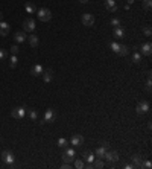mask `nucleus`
Wrapping results in <instances>:
<instances>
[{
    "instance_id": "1",
    "label": "nucleus",
    "mask_w": 152,
    "mask_h": 169,
    "mask_svg": "<svg viewBox=\"0 0 152 169\" xmlns=\"http://www.w3.org/2000/svg\"><path fill=\"white\" fill-rule=\"evenodd\" d=\"M110 47L113 49V52H116V53H117V55H120V57H126V55L129 53V49H128V46H125V44L111 43V44H110Z\"/></svg>"
},
{
    "instance_id": "2",
    "label": "nucleus",
    "mask_w": 152,
    "mask_h": 169,
    "mask_svg": "<svg viewBox=\"0 0 152 169\" xmlns=\"http://www.w3.org/2000/svg\"><path fill=\"white\" fill-rule=\"evenodd\" d=\"M2 158H3V161H5L6 164H9V166H12V164L15 163V155H14L12 151L5 149V151L2 152Z\"/></svg>"
},
{
    "instance_id": "3",
    "label": "nucleus",
    "mask_w": 152,
    "mask_h": 169,
    "mask_svg": "<svg viewBox=\"0 0 152 169\" xmlns=\"http://www.w3.org/2000/svg\"><path fill=\"white\" fill-rule=\"evenodd\" d=\"M37 16H38V19H40L41 22H50V19H52V12H50V9H47V8L38 9V11H37Z\"/></svg>"
},
{
    "instance_id": "4",
    "label": "nucleus",
    "mask_w": 152,
    "mask_h": 169,
    "mask_svg": "<svg viewBox=\"0 0 152 169\" xmlns=\"http://www.w3.org/2000/svg\"><path fill=\"white\" fill-rule=\"evenodd\" d=\"M11 116L14 119H23L26 116V108L25 107H15L12 111H11Z\"/></svg>"
},
{
    "instance_id": "5",
    "label": "nucleus",
    "mask_w": 152,
    "mask_h": 169,
    "mask_svg": "<svg viewBox=\"0 0 152 169\" xmlns=\"http://www.w3.org/2000/svg\"><path fill=\"white\" fill-rule=\"evenodd\" d=\"M56 119V114H55V111L52 110V108H47L46 111H44V119H43V122L41 123H52L53 120Z\"/></svg>"
},
{
    "instance_id": "6",
    "label": "nucleus",
    "mask_w": 152,
    "mask_h": 169,
    "mask_svg": "<svg viewBox=\"0 0 152 169\" xmlns=\"http://www.w3.org/2000/svg\"><path fill=\"white\" fill-rule=\"evenodd\" d=\"M75 149H72V148H67L66 151H64V154H62V160H64V163H72L73 160H75Z\"/></svg>"
},
{
    "instance_id": "7",
    "label": "nucleus",
    "mask_w": 152,
    "mask_h": 169,
    "mask_svg": "<svg viewBox=\"0 0 152 169\" xmlns=\"http://www.w3.org/2000/svg\"><path fill=\"white\" fill-rule=\"evenodd\" d=\"M135 111L138 114H143V113H147L149 111V102L147 101H140L135 107Z\"/></svg>"
},
{
    "instance_id": "8",
    "label": "nucleus",
    "mask_w": 152,
    "mask_h": 169,
    "mask_svg": "<svg viewBox=\"0 0 152 169\" xmlns=\"http://www.w3.org/2000/svg\"><path fill=\"white\" fill-rule=\"evenodd\" d=\"M35 22H34V19H26L25 22H23V29L26 31V32H34L35 31Z\"/></svg>"
},
{
    "instance_id": "9",
    "label": "nucleus",
    "mask_w": 152,
    "mask_h": 169,
    "mask_svg": "<svg viewBox=\"0 0 152 169\" xmlns=\"http://www.w3.org/2000/svg\"><path fill=\"white\" fill-rule=\"evenodd\" d=\"M81 20H82V25L84 26H94V17L91 16V14H82V17H81Z\"/></svg>"
},
{
    "instance_id": "10",
    "label": "nucleus",
    "mask_w": 152,
    "mask_h": 169,
    "mask_svg": "<svg viewBox=\"0 0 152 169\" xmlns=\"http://www.w3.org/2000/svg\"><path fill=\"white\" fill-rule=\"evenodd\" d=\"M106 149H108V143H102V146H99V148L94 151V155H96L97 158H102V160H103V155H105Z\"/></svg>"
},
{
    "instance_id": "11",
    "label": "nucleus",
    "mask_w": 152,
    "mask_h": 169,
    "mask_svg": "<svg viewBox=\"0 0 152 169\" xmlns=\"http://www.w3.org/2000/svg\"><path fill=\"white\" fill-rule=\"evenodd\" d=\"M103 158L106 160V161H110V163H113V161H117L119 160V152H116V151H111V152H105V155H103Z\"/></svg>"
},
{
    "instance_id": "12",
    "label": "nucleus",
    "mask_w": 152,
    "mask_h": 169,
    "mask_svg": "<svg viewBox=\"0 0 152 169\" xmlns=\"http://www.w3.org/2000/svg\"><path fill=\"white\" fill-rule=\"evenodd\" d=\"M70 143H72V146H81V145L84 143L82 134H75V136L70 139Z\"/></svg>"
},
{
    "instance_id": "13",
    "label": "nucleus",
    "mask_w": 152,
    "mask_h": 169,
    "mask_svg": "<svg viewBox=\"0 0 152 169\" xmlns=\"http://www.w3.org/2000/svg\"><path fill=\"white\" fill-rule=\"evenodd\" d=\"M140 50H141V55L150 57V53H152V44H150V43H144V44H141Z\"/></svg>"
},
{
    "instance_id": "14",
    "label": "nucleus",
    "mask_w": 152,
    "mask_h": 169,
    "mask_svg": "<svg viewBox=\"0 0 152 169\" xmlns=\"http://www.w3.org/2000/svg\"><path fill=\"white\" fill-rule=\"evenodd\" d=\"M43 72H44V69H43L41 64H34L32 69H31V75L32 76H40V75H43Z\"/></svg>"
},
{
    "instance_id": "15",
    "label": "nucleus",
    "mask_w": 152,
    "mask_h": 169,
    "mask_svg": "<svg viewBox=\"0 0 152 169\" xmlns=\"http://www.w3.org/2000/svg\"><path fill=\"white\" fill-rule=\"evenodd\" d=\"M9 31H11V26L5 22H0V35L2 37H6L9 35Z\"/></svg>"
},
{
    "instance_id": "16",
    "label": "nucleus",
    "mask_w": 152,
    "mask_h": 169,
    "mask_svg": "<svg viewBox=\"0 0 152 169\" xmlns=\"http://www.w3.org/2000/svg\"><path fill=\"white\" fill-rule=\"evenodd\" d=\"M131 161H132L134 167H141V166H143V158H141V155H138V154L132 155V157H131Z\"/></svg>"
},
{
    "instance_id": "17",
    "label": "nucleus",
    "mask_w": 152,
    "mask_h": 169,
    "mask_svg": "<svg viewBox=\"0 0 152 169\" xmlns=\"http://www.w3.org/2000/svg\"><path fill=\"white\" fill-rule=\"evenodd\" d=\"M105 8H106L110 12H116V11H117L116 0H105Z\"/></svg>"
},
{
    "instance_id": "18",
    "label": "nucleus",
    "mask_w": 152,
    "mask_h": 169,
    "mask_svg": "<svg viewBox=\"0 0 152 169\" xmlns=\"http://www.w3.org/2000/svg\"><path fill=\"white\" fill-rule=\"evenodd\" d=\"M52 78H53V70H52V69H46V70L43 72V79H44V82L49 84V82L52 81Z\"/></svg>"
},
{
    "instance_id": "19",
    "label": "nucleus",
    "mask_w": 152,
    "mask_h": 169,
    "mask_svg": "<svg viewBox=\"0 0 152 169\" xmlns=\"http://www.w3.org/2000/svg\"><path fill=\"white\" fill-rule=\"evenodd\" d=\"M25 11L28 12V14H37V6L32 3V2H26V5H25Z\"/></svg>"
},
{
    "instance_id": "20",
    "label": "nucleus",
    "mask_w": 152,
    "mask_h": 169,
    "mask_svg": "<svg viewBox=\"0 0 152 169\" xmlns=\"http://www.w3.org/2000/svg\"><path fill=\"white\" fill-rule=\"evenodd\" d=\"M14 40L17 41V43H23V41H26L28 40V35L25 34V32H15V35H14Z\"/></svg>"
},
{
    "instance_id": "21",
    "label": "nucleus",
    "mask_w": 152,
    "mask_h": 169,
    "mask_svg": "<svg viewBox=\"0 0 152 169\" xmlns=\"http://www.w3.org/2000/svg\"><path fill=\"white\" fill-rule=\"evenodd\" d=\"M28 41H29V44H31V47H34V49H35V47L38 46V43H40V40H38V37H37V35H34V34L28 37Z\"/></svg>"
},
{
    "instance_id": "22",
    "label": "nucleus",
    "mask_w": 152,
    "mask_h": 169,
    "mask_svg": "<svg viewBox=\"0 0 152 169\" xmlns=\"http://www.w3.org/2000/svg\"><path fill=\"white\" fill-rule=\"evenodd\" d=\"M82 158H85L88 163H93V161H94V152H91V151H84V152H82Z\"/></svg>"
},
{
    "instance_id": "23",
    "label": "nucleus",
    "mask_w": 152,
    "mask_h": 169,
    "mask_svg": "<svg viewBox=\"0 0 152 169\" xmlns=\"http://www.w3.org/2000/svg\"><path fill=\"white\" fill-rule=\"evenodd\" d=\"M113 35H114L116 38H123V37H125V32H123V29H122L120 26H117V28H114Z\"/></svg>"
},
{
    "instance_id": "24",
    "label": "nucleus",
    "mask_w": 152,
    "mask_h": 169,
    "mask_svg": "<svg viewBox=\"0 0 152 169\" xmlns=\"http://www.w3.org/2000/svg\"><path fill=\"white\" fill-rule=\"evenodd\" d=\"M131 61H132L134 64H140V63H141V53H134V55L131 57Z\"/></svg>"
},
{
    "instance_id": "25",
    "label": "nucleus",
    "mask_w": 152,
    "mask_h": 169,
    "mask_svg": "<svg viewBox=\"0 0 152 169\" xmlns=\"http://www.w3.org/2000/svg\"><path fill=\"white\" fill-rule=\"evenodd\" d=\"M141 6H143L146 11H150V8H152V0H143Z\"/></svg>"
},
{
    "instance_id": "26",
    "label": "nucleus",
    "mask_w": 152,
    "mask_h": 169,
    "mask_svg": "<svg viewBox=\"0 0 152 169\" xmlns=\"http://www.w3.org/2000/svg\"><path fill=\"white\" fill-rule=\"evenodd\" d=\"M58 146H59V148H67V146H69V140L64 139V137L58 139Z\"/></svg>"
},
{
    "instance_id": "27",
    "label": "nucleus",
    "mask_w": 152,
    "mask_h": 169,
    "mask_svg": "<svg viewBox=\"0 0 152 169\" xmlns=\"http://www.w3.org/2000/svg\"><path fill=\"white\" fill-rule=\"evenodd\" d=\"M28 111V114H29V117L32 119V120H37V117H38V113L34 110V108H31V110H26Z\"/></svg>"
},
{
    "instance_id": "28",
    "label": "nucleus",
    "mask_w": 152,
    "mask_h": 169,
    "mask_svg": "<svg viewBox=\"0 0 152 169\" xmlns=\"http://www.w3.org/2000/svg\"><path fill=\"white\" fill-rule=\"evenodd\" d=\"M105 164H103V161H102V158H94V161H93V167H97V169H100V167H103Z\"/></svg>"
},
{
    "instance_id": "29",
    "label": "nucleus",
    "mask_w": 152,
    "mask_h": 169,
    "mask_svg": "<svg viewBox=\"0 0 152 169\" xmlns=\"http://www.w3.org/2000/svg\"><path fill=\"white\" fill-rule=\"evenodd\" d=\"M17 61H19V58H17V55H12L11 58H9V66L14 69L15 66H17Z\"/></svg>"
},
{
    "instance_id": "30",
    "label": "nucleus",
    "mask_w": 152,
    "mask_h": 169,
    "mask_svg": "<svg viewBox=\"0 0 152 169\" xmlns=\"http://www.w3.org/2000/svg\"><path fill=\"white\" fill-rule=\"evenodd\" d=\"M9 52H11L12 55H17V53L20 52V47H19L17 44H14V46H11V47H9Z\"/></svg>"
},
{
    "instance_id": "31",
    "label": "nucleus",
    "mask_w": 152,
    "mask_h": 169,
    "mask_svg": "<svg viewBox=\"0 0 152 169\" xmlns=\"http://www.w3.org/2000/svg\"><path fill=\"white\" fill-rule=\"evenodd\" d=\"M75 167H78V169H82V167H85V163H84V160H76V161H75Z\"/></svg>"
},
{
    "instance_id": "32",
    "label": "nucleus",
    "mask_w": 152,
    "mask_h": 169,
    "mask_svg": "<svg viewBox=\"0 0 152 169\" xmlns=\"http://www.w3.org/2000/svg\"><path fill=\"white\" fill-rule=\"evenodd\" d=\"M114 28H117V26H120V20L119 19H111V22H110Z\"/></svg>"
},
{
    "instance_id": "33",
    "label": "nucleus",
    "mask_w": 152,
    "mask_h": 169,
    "mask_svg": "<svg viewBox=\"0 0 152 169\" xmlns=\"http://www.w3.org/2000/svg\"><path fill=\"white\" fill-rule=\"evenodd\" d=\"M143 34H144L146 37H150V35H152V29L147 26V28H144V29H143Z\"/></svg>"
},
{
    "instance_id": "34",
    "label": "nucleus",
    "mask_w": 152,
    "mask_h": 169,
    "mask_svg": "<svg viewBox=\"0 0 152 169\" xmlns=\"http://www.w3.org/2000/svg\"><path fill=\"white\" fill-rule=\"evenodd\" d=\"M6 57H8L6 50H5V49H0V61H2V60H5Z\"/></svg>"
},
{
    "instance_id": "35",
    "label": "nucleus",
    "mask_w": 152,
    "mask_h": 169,
    "mask_svg": "<svg viewBox=\"0 0 152 169\" xmlns=\"http://www.w3.org/2000/svg\"><path fill=\"white\" fill-rule=\"evenodd\" d=\"M141 167H143V169H150V167H152V163H150L149 160H147V161H143V166H141Z\"/></svg>"
},
{
    "instance_id": "36",
    "label": "nucleus",
    "mask_w": 152,
    "mask_h": 169,
    "mask_svg": "<svg viewBox=\"0 0 152 169\" xmlns=\"http://www.w3.org/2000/svg\"><path fill=\"white\" fill-rule=\"evenodd\" d=\"M61 167L62 169H69V167H72V163H64V164H61Z\"/></svg>"
},
{
    "instance_id": "37",
    "label": "nucleus",
    "mask_w": 152,
    "mask_h": 169,
    "mask_svg": "<svg viewBox=\"0 0 152 169\" xmlns=\"http://www.w3.org/2000/svg\"><path fill=\"white\" fill-rule=\"evenodd\" d=\"M125 167H126V169H134V164H132V163H129V164H126Z\"/></svg>"
},
{
    "instance_id": "38",
    "label": "nucleus",
    "mask_w": 152,
    "mask_h": 169,
    "mask_svg": "<svg viewBox=\"0 0 152 169\" xmlns=\"http://www.w3.org/2000/svg\"><path fill=\"white\" fill-rule=\"evenodd\" d=\"M2 20H3V12L0 11V22H2Z\"/></svg>"
},
{
    "instance_id": "39",
    "label": "nucleus",
    "mask_w": 152,
    "mask_h": 169,
    "mask_svg": "<svg viewBox=\"0 0 152 169\" xmlns=\"http://www.w3.org/2000/svg\"><path fill=\"white\" fill-rule=\"evenodd\" d=\"M79 2H81V3H88L90 0H79Z\"/></svg>"
},
{
    "instance_id": "40",
    "label": "nucleus",
    "mask_w": 152,
    "mask_h": 169,
    "mask_svg": "<svg viewBox=\"0 0 152 169\" xmlns=\"http://www.w3.org/2000/svg\"><path fill=\"white\" fill-rule=\"evenodd\" d=\"M126 2H128V3H134V0H126Z\"/></svg>"
}]
</instances>
